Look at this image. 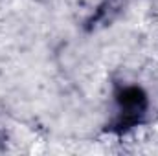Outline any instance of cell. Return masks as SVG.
<instances>
[{
	"mask_svg": "<svg viewBox=\"0 0 158 156\" xmlns=\"http://www.w3.org/2000/svg\"><path fill=\"white\" fill-rule=\"evenodd\" d=\"M155 129H156V132H158V123H156V127H155Z\"/></svg>",
	"mask_w": 158,
	"mask_h": 156,
	"instance_id": "obj_1",
	"label": "cell"
}]
</instances>
